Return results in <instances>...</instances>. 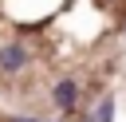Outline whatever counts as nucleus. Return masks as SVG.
Here are the masks:
<instances>
[{"mask_svg": "<svg viewBox=\"0 0 126 122\" xmlns=\"http://www.w3.org/2000/svg\"><path fill=\"white\" fill-rule=\"evenodd\" d=\"M0 67H4V71L24 67V47H16V43H12V47H4V51H0Z\"/></svg>", "mask_w": 126, "mask_h": 122, "instance_id": "1", "label": "nucleus"}, {"mask_svg": "<svg viewBox=\"0 0 126 122\" xmlns=\"http://www.w3.org/2000/svg\"><path fill=\"white\" fill-rule=\"evenodd\" d=\"M55 102H59V106H71V102H75V83H71V79L55 87Z\"/></svg>", "mask_w": 126, "mask_h": 122, "instance_id": "2", "label": "nucleus"}, {"mask_svg": "<svg viewBox=\"0 0 126 122\" xmlns=\"http://www.w3.org/2000/svg\"><path fill=\"white\" fill-rule=\"evenodd\" d=\"M20 122H32V118H20Z\"/></svg>", "mask_w": 126, "mask_h": 122, "instance_id": "3", "label": "nucleus"}]
</instances>
